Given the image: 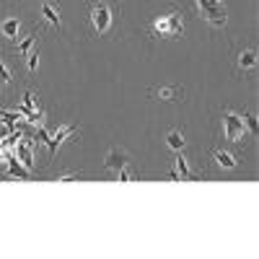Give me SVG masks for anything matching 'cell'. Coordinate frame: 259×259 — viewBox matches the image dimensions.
Listing matches in <instances>:
<instances>
[{
  "instance_id": "cell-1",
  "label": "cell",
  "mask_w": 259,
  "mask_h": 259,
  "mask_svg": "<svg viewBox=\"0 0 259 259\" xmlns=\"http://www.w3.org/2000/svg\"><path fill=\"white\" fill-rule=\"evenodd\" d=\"M148 34H150V39H182V34H184V11L171 6L166 13L156 16L148 24Z\"/></svg>"
},
{
  "instance_id": "cell-2",
  "label": "cell",
  "mask_w": 259,
  "mask_h": 259,
  "mask_svg": "<svg viewBox=\"0 0 259 259\" xmlns=\"http://www.w3.org/2000/svg\"><path fill=\"white\" fill-rule=\"evenodd\" d=\"M114 24V8L106 0H96L89 8V26L94 31V36H104Z\"/></svg>"
},
{
  "instance_id": "cell-3",
  "label": "cell",
  "mask_w": 259,
  "mask_h": 259,
  "mask_svg": "<svg viewBox=\"0 0 259 259\" xmlns=\"http://www.w3.org/2000/svg\"><path fill=\"white\" fill-rule=\"evenodd\" d=\"M221 124H223V138L226 140H231V143H244V138H246V124H244V119H241V114H236L233 109H223V114H221Z\"/></svg>"
},
{
  "instance_id": "cell-4",
  "label": "cell",
  "mask_w": 259,
  "mask_h": 259,
  "mask_svg": "<svg viewBox=\"0 0 259 259\" xmlns=\"http://www.w3.org/2000/svg\"><path fill=\"white\" fill-rule=\"evenodd\" d=\"M194 3H197L200 16L207 21V24H210L212 29H223V26H226L228 16H226V6H223V0H194Z\"/></svg>"
},
{
  "instance_id": "cell-5",
  "label": "cell",
  "mask_w": 259,
  "mask_h": 259,
  "mask_svg": "<svg viewBox=\"0 0 259 259\" xmlns=\"http://www.w3.org/2000/svg\"><path fill=\"white\" fill-rule=\"evenodd\" d=\"M148 94L153 99H158V101H182L184 99L182 85H158V89H150Z\"/></svg>"
},
{
  "instance_id": "cell-6",
  "label": "cell",
  "mask_w": 259,
  "mask_h": 259,
  "mask_svg": "<svg viewBox=\"0 0 259 259\" xmlns=\"http://www.w3.org/2000/svg\"><path fill=\"white\" fill-rule=\"evenodd\" d=\"M256 68V50L254 47H244L236 52V70L239 73H249Z\"/></svg>"
},
{
  "instance_id": "cell-7",
  "label": "cell",
  "mask_w": 259,
  "mask_h": 259,
  "mask_svg": "<svg viewBox=\"0 0 259 259\" xmlns=\"http://www.w3.org/2000/svg\"><path fill=\"white\" fill-rule=\"evenodd\" d=\"M21 34V18L18 16H8L0 21V36H3L6 41H16Z\"/></svg>"
},
{
  "instance_id": "cell-8",
  "label": "cell",
  "mask_w": 259,
  "mask_h": 259,
  "mask_svg": "<svg viewBox=\"0 0 259 259\" xmlns=\"http://www.w3.org/2000/svg\"><path fill=\"white\" fill-rule=\"evenodd\" d=\"M31 145H34V140H21V143H16V153H18V161L24 163L29 171L36 166V156H34V150H31Z\"/></svg>"
},
{
  "instance_id": "cell-9",
  "label": "cell",
  "mask_w": 259,
  "mask_h": 259,
  "mask_svg": "<svg viewBox=\"0 0 259 259\" xmlns=\"http://www.w3.org/2000/svg\"><path fill=\"white\" fill-rule=\"evenodd\" d=\"M212 161H215V166H218V168H223V171H233L236 166H239L236 156L231 153V150H223V148L212 150Z\"/></svg>"
},
{
  "instance_id": "cell-10",
  "label": "cell",
  "mask_w": 259,
  "mask_h": 259,
  "mask_svg": "<svg viewBox=\"0 0 259 259\" xmlns=\"http://www.w3.org/2000/svg\"><path fill=\"white\" fill-rule=\"evenodd\" d=\"M124 163H130V161H127V150H122V148H112L109 153H106V158H104V166L109 171H117Z\"/></svg>"
},
{
  "instance_id": "cell-11",
  "label": "cell",
  "mask_w": 259,
  "mask_h": 259,
  "mask_svg": "<svg viewBox=\"0 0 259 259\" xmlns=\"http://www.w3.org/2000/svg\"><path fill=\"white\" fill-rule=\"evenodd\" d=\"M41 21H45L47 26H52L55 31H62V18H60V11L50 3L41 6Z\"/></svg>"
},
{
  "instance_id": "cell-12",
  "label": "cell",
  "mask_w": 259,
  "mask_h": 259,
  "mask_svg": "<svg viewBox=\"0 0 259 259\" xmlns=\"http://www.w3.org/2000/svg\"><path fill=\"white\" fill-rule=\"evenodd\" d=\"M34 50H36V31L26 34V36H24V39H21L18 45H16V52H18L21 57H24V60H26V57L34 52Z\"/></svg>"
},
{
  "instance_id": "cell-13",
  "label": "cell",
  "mask_w": 259,
  "mask_h": 259,
  "mask_svg": "<svg viewBox=\"0 0 259 259\" xmlns=\"http://www.w3.org/2000/svg\"><path fill=\"white\" fill-rule=\"evenodd\" d=\"M174 163H177V174H179L182 179H187V182H194V179H197V174H194V171L189 168V163H187V158H184L182 153L174 158Z\"/></svg>"
},
{
  "instance_id": "cell-14",
  "label": "cell",
  "mask_w": 259,
  "mask_h": 259,
  "mask_svg": "<svg viewBox=\"0 0 259 259\" xmlns=\"http://www.w3.org/2000/svg\"><path fill=\"white\" fill-rule=\"evenodd\" d=\"M6 161H8V174H11V177H18V179H29V177H31V171H29L26 166H21L13 156H8Z\"/></svg>"
},
{
  "instance_id": "cell-15",
  "label": "cell",
  "mask_w": 259,
  "mask_h": 259,
  "mask_svg": "<svg viewBox=\"0 0 259 259\" xmlns=\"http://www.w3.org/2000/svg\"><path fill=\"white\" fill-rule=\"evenodd\" d=\"M166 143H168L171 150H182L184 148V135L179 133V130H171V133L166 135Z\"/></svg>"
},
{
  "instance_id": "cell-16",
  "label": "cell",
  "mask_w": 259,
  "mask_h": 259,
  "mask_svg": "<svg viewBox=\"0 0 259 259\" xmlns=\"http://www.w3.org/2000/svg\"><path fill=\"white\" fill-rule=\"evenodd\" d=\"M13 83V73L11 68L3 62V55H0V89H8V85Z\"/></svg>"
},
{
  "instance_id": "cell-17",
  "label": "cell",
  "mask_w": 259,
  "mask_h": 259,
  "mask_svg": "<svg viewBox=\"0 0 259 259\" xmlns=\"http://www.w3.org/2000/svg\"><path fill=\"white\" fill-rule=\"evenodd\" d=\"M138 179V174H135V168L130 166V163H124L122 168H117V182H135Z\"/></svg>"
},
{
  "instance_id": "cell-18",
  "label": "cell",
  "mask_w": 259,
  "mask_h": 259,
  "mask_svg": "<svg viewBox=\"0 0 259 259\" xmlns=\"http://www.w3.org/2000/svg\"><path fill=\"white\" fill-rule=\"evenodd\" d=\"M0 119H3V124L8 130H16V122L21 119V114L18 112H0Z\"/></svg>"
},
{
  "instance_id": "cell-19",
  "label": "cell",
  "mask_w": 259,
  "mask_h": 259,
  "mask_svg": "<svg viewBox=\"0 0 259 259\" xmlns=\"http://www.w3.org/2000/svg\"><path fill=\"white\" fill-rule=\"evenodd\" d=\"M241 119H244V124H246V130H249V135L254 138V135H256V114H254V112H244Z\"/></svg>"
},
{
  "instance_id": "cell-20",
  "label": "cell",
  "mask_w": 259,
  "mask_h": 259,
  "mask_svg": "<svg viewBox=\"0 0 259 259\" xmlns=\"http://www.w3.org/2000/svg\"><path fill=\"white\" fill-rule=\"evenodd\" d=\"M26 68H29V73H31V75L36 73V68H39V50H34V52L26 57Z\"/></svg>"
},
{
  "instance_id": "cell-21",
  "label": "cell",
  "mask_w": 259,
  "mask_h": 259,
  "mask_svg": "<svg viewBox=\"0 0 259 259\" xmlns=\"http://www.w3.org/2000/svg\"><path fill=\"white\" fill-rule=\"evenodd\" d=\"M83 174L80 171H70V174H62V177H57V182H75V179H80Z\"/></svg>"
},
{
  "instance_id": "cell-22",
  "label": "cell",
  "mask_w": 259,
  "mask_h": 259,
  "mask_svg": "<svg viewBox=\"0 0 259 259\" xmlns=\"http://www.w3.org/2000/svg\"><path fill=\"white\" fill-rule=\"evenodd\" d=\"M168 179H171V182H182V177L177 174V168H171V171H168Z\"/></svg>"
},
{
  "instance_id": "cell-23",
  "label": "cell",
  "mask_w": 259,
  "mask_h": 259,
  "mask_svg": "<svg viewBox=\"0 0 259 259\" xmlns=\"http://www.w3.org/2000/svg\"><path fill=\"white\" fill-rule=\"evenodd\" d=\"M41 3H47V0H41Z\"/></svg>"
}]
</instances>
